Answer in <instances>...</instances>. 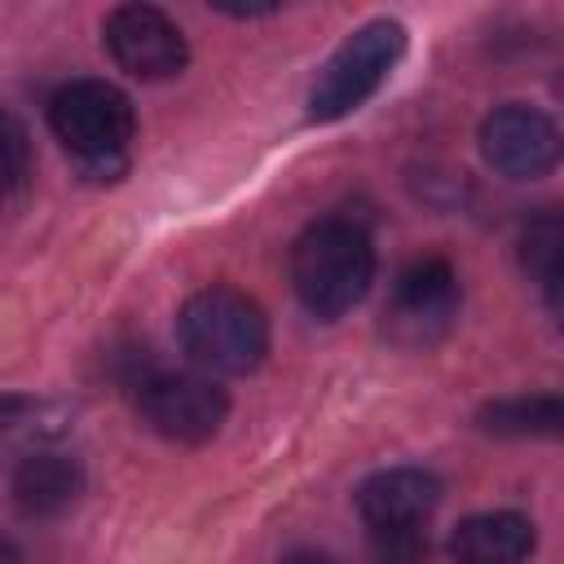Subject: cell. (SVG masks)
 Wrapping results in <instances>:
<instances>
[{"label": "cell", "mask_w": 564, "mask_h": 564, "mask_svg": "<svg viewBox=\"0 0 564 564\" xmlns=\"http://www.w3.org/2000/svg\"><path fill=\"white\" fill-rule=\"evenodd\" d=\"M375 282L370 234L352 220H317L291 247V286L313 317H344Z\"/></svg>", "instance_id": "6da1fadb"}, {"label": "cell", "mask_w": 564, "mask_h": 564, "mask_svg": "<svg viewBox=\"0 0 564 564\" xmlns=\"http://www.w3.org/2000/svg\"><path fill=\"white\" fill-rule=\"evenodd\" d=\"M176 335L189 361L212 375H247L269 352L264 308L234 286H207L189 295L176 317Z\"/></svg>", "instance_id": "7a4b0ae2"}, {"label": "cell", "mask_w": 564, "mask_h": 564, "mask_svg": "<svg viewBox=\"0 0 564 564\" xmlns=\"http://www.w3.org/2000/svg\"><path fill=\"white\" fill-rule=\"evenodd\" d=\"M48 128L88 172H123L137 110L128 93L106 79H70L48 101Z\"/></svg>", "instance_id": "3957f363"}, {"label": "cell", "mask_w": 564, "mask_h": 564, "mask_svg": "<svg viewBox=\"0 0 564 564\" xmlns=\"http://www.w3.org/2000/svg\"><path fill=\"white\" fill-rule=\"evenodd\" d=\"M401 53H405V26L401 22L375 18V22L357 26L317 70V79L308 88V119L330 123V119L352 115L366 97L379 93V84L401 62Z\"/></svg>", "instance_id": "277c9868"}, {"label": "cell", "mask_w": 564, "mask_h": 564, "mask_svg": "<svg viewBox=\"0 0 564 564\" xmlns=\"http://www.w3.org/2000/svg\"><path fill=\"white\" fill-rule=\"evenodd\" d=\"M458 273L441 256H423L397 273L392 300L383 308V335L401 348H432L458 317Z\"/></svg>", "instance_id": "5b68a950"}, {"label": "cell", "mask_w": 564, "mask_h": 564, "mask_svg": "<svg viewBox=\"0 0 564 564\" xmlns=\"http://www.w3.org/2000/svg\"><path fill=\"white\" fill-rule=\"evenodd\" d=\"M137 405H141V419L163 441H176V445L212 441L229 414L225 388H216L207 375H185V370L150 375L137 392Z\"/></svg>", "instance_id": "8992f818"}, {"label": "cell", "mask_w": 564, "mask_h": 564, "mask_svg": "<svg viewBox=\"0 0 564 564\" xmlns=\"http://www.w3.org/2000/svg\"><path fill=\"white\" fill-rule=\"evenodd\" d=\"M101 35H106L115 66L137 75V79H172L189 62V44H185L181 26L154 4L110 9L101 22Z\"/></svg>", "instance_id": "52a82bcc"}, {"label": "cell", "mask_w": 564, "mask_h": 564, "mask_svg": "<svg viewBox=\"0 0 564 564\" xmlns=\"http://www.w3.org/2000/svg\"><path fill=\"white\" fill-rule=\"evenodd\" d=\"M480 154L498 176L538 181L560 163V132H555L551 115H542L524 101H507L485 115Z\"/></svg>", "instance_id": "ba28073f"}, {"label": "cell", "mask_w": 564, "mask_h": 564, "mask_svg": "<svg viewBox=\"0 0 564 564\" xmlns=\"http://www.w3.org/2000/svg\"><path fill=\"white\" fill-rule=\"evenodd\" d=\"M436 502H441V480L423 467H388L357 489V511L366 529H410V524L427 529Z\"/></svg>", "instance_id": "9c48e42d"}, {"label": "cell", "mask_w": 564, "mask_h": 564, "mask_svg": "<svg viewBox=\"0 0 564 564\" xmlns=\"http://www.w3.org/2000/svg\"><path fill=\"white\" fill-rule=\"evenodd\" d=\"M9 494H13V502H18L22 516H35V520L62 516V511L84 494V467H79L70 454L35 449V454H26V458L13 467Z\"/></svg>", "instance_id": "30bf717a"}, {"label": "cell", "mask_w": 564, "mask_h": 564, "mask_svg": "<svg viewBox=\"0 0 564 564\" xmlns=\"http://www.w3.org/2000/svg\"><path fill=\"white\" fill-rule=\"evenodd\" d=\"M454 564H524L533 555V520L520 511L467 516L449 538Z\"/></svg>", "instance_id": "8fae6325"}, {"label": "cell", "mask_w": 564, "mask_h": 564, "mask_svg": "<svg viewBox=\"0 0 564 564\" xmlns=\"http://www.w3.org/2000/svg\"><path fill=\"white\" fill-rule=\"evenodd\" d=\"M560 423H564V405L555 392L502 397L480 410V427L494 436H555Z\"/></svg>", "instance_id": "7c38bea8"}, {"label": "cell", "mask_w": 564, "mask_h": 564, "mask_svg": "<svg viewBox=\"0 0 564 564\" xmlns=\"http://www.w3.org/2000/svg\"><path fill=\"white\" fill-rule=\"evenodd\" d=\"M560 247H564V234H560V216L555 212H542L520 234V260H524L529 278L546 291L551 308L560 304Z\"/></svg>", "instance_id": "4fadbf2b"}, {"label": "cell", "mask_w": 564, "mask_h": 564, "mask_svg": "<svg viewBox=\"0 0 564 564\" xmlns=\"http://www.w3.org/2000/svg\"><path fill=\"white\" fill-rule=\"evenodd\" d=\"M31 185V132L26 123L0 106V207L22 198Z\"/></svg>", "instance_id": "5bb4252c"}, {"label": "cell", "mask_w": 564, "mask_h": 564, "mask_svg": "<svg viewBox=\"0 0 564 564\" xmlns=\"http://www.w3.org/2000/svg\"><path fill=\"white\" fill-rule=\"evenodd\" d=\"M370 555L375 564H427V529H370Z\"/></svg>", "instance_id": "9a60e30c"}, {"label": "cell", "mask_w": 564, "mask_h": 564, "mask_svg": "<svg viewBox=\"0 0 564 564\" xmlns=\"http://www.w3.org/2000/svg\"><path fill=\"white\" fill-rule=\"evenodd\" d=\"M26 410H31V401H26V397H18V392H4V397H0V436H4L9 427H18Z\"/></svg>", "instance_id": "2e32d148"}, {"label": "cell", "mask_w": 564, "mask_h": 564, "mask_svg": "<svg viewBox=\"0 0 564 564\" xmlns=\"http://www.w3.org/2000/svg\"><path fill=\"white\" fill-rule=\"evenodd\" d=\"M278 564H335V560L322 555V551H291V555H282Z\"/></svg>", "instance_id": "e0dca14e"}, {"label": "cell", "mask_w": 564, "mask_h": 564, "mask_svg": "<svg viewBox=\"0 0 564 564\" xmlns=\"http://www.w3.org/2000/svg\"><path fill=\"white\" fill-rule=\"evenodd\" d=\"M0 564H22V560H18V546H13L4 533H0Z\"/></svg>", "instance_id": "ac0fdd59"}]
</instances>
